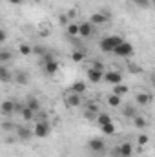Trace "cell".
<instances>
[{
	"label": "cell",
	"instance_id": "obj_6",
	"mask_svg": "<svg viewBox=\"0 0 155 157\" xmlns=\"http://www.w3.org/2000/svg\"><path fill=\"white\" fill-rule=\"evenodd\" d=\"M86 77L89 82H93V84H99L100 80H104V71H100V70H95V68H88V71H86Z\"/></svg>",
	"mask_w": 155,
	"mask_h": 157
},
{
	"label": "cell",
	"instance_id": "obj_17",
	"mask_svg": "<svg viewBox=\"0 0 155 157\" xmlns=\"http://www.w3.org/2000/svg\"><path fill=\"white\" fill-rule=\"evenodd\" d=\"M100 132L104 133V135H113L117 132V126L113 124V122H108V124H102L100 126Z\"/></svg>",
	"mask_w": 155,
	"mask_h": 157
},
{
	"label": "cell",
	"instance_id": "obj_18",
	"mask_svg": "<svg viewBox=\"0 0 155 157\" xmlns=\"http://www.w3.org/2000/svg\"><path fill=\"white\" fill-rule=\"evenodd\" d=\"M26 106H28V108H31L35 113L40 112V108H42V106H40V102H39V99H35V97H29V99H28V102H26Z\"/></svg>",
	"mask_w": 155,
	"mask_h": 157
},
{
	"label": "cell",
	"instance_id": "obj_10",
	"mask_svg": "<svg viewBox=\"0 0 155 157\" xmlns=\"http://www.w3.org/2000/svg\"><path fill=\"white\" fill-rule=\"evenodd\" d=\"M91 33H93V24L89 20L78 24V35L80 37H91Z\"/></svg>",
	"mask_w": 155,
	"mask_h": 157
},
{
	"label": "cell",
	"instance_id": "obj_4",
	"mask_svg": "<svg viewBox=\"0 0 155 157\" xmlns=\"http://www.w3.org/2000/svg\"><path fill=\"white\" fill-rule=\"evenodd\" d=\"M88 146H89V150L95 152V154H100V152L106 150V143H104L102 137H95V139H91V141L88 143Z\"/></svg>",
	"mask_w": 155,
	"mask_h": 157
},
{
	"label": "cell",
	"instance_id": "obj_39",
	"mask_svg": "<svg viewBox=\"0 0 155 157\" xmlns=\"http://www.w3.org/2000/svg\"><path fill=\"white\" fill-rule=\"evenodd\" d=\"M9 2L15 4V6H20V4H22V0H9Z\"/></svg>",
	"mask_w": 155,
	"mask_h": 157
},
{
	"label": "cell",
	"instance_id": "obj_32",
	"mask_svg": "<svg viewBox=\"0 0 155 157\" xmlns=\"http://www.w3.org/2000/svg\"><path fill=\"white\" fill-rule=\"evenodd\" d=\"M33 53H37V55H40V57H44V55L47 53V49L42 48V46H35V48H33Z\"/></svg>",
	"mask_w": 155,
	"mask_h": 157
},
{
	"label": "cell",
	"instance_id": "obj_1",
	"mask_svg": "<svg viewBox=\"0 0 155 157\" xmlns=\"http://www.w3.org/2000/svg\"><path fill=\"white\" fill-rule=\"evenodd\" d=\"M124 40L120 35H108V37H104V39L100 40V49L104 51V53H113L117 49V46H120Z\"/></svg>",
	"mask_w": 155,
	"mask_h": 157
},
{
	"label": "cell",
	"instance_id": "obj_21",
	"mask_svg": "<svg viewBox=\"0 0 155 157\" xmlns=\"http://www.w3.org/2000/svg\"><path fill=\"white\" fill-rule=\"evenodd\" d=\"M18 53H20L22 57H29V55L33 53V48H31L29 44H20V46H18Z\"/></svg>",
	"mask_w": 155,
	"mask_h": 157
},
{
	"label": "cell",
	"instance_id": "obj_13",
	"mask_svg": "<svg viewBox=\"0 0 155 157\" xmlns=\"http://www.w3.org/2000/svg\"><path fill=\"white\" fill-rule=\"evenodd\" d=\"M33 135V130H29V128H26V126H17V137H20V139H29Z\"/></svg>",
	"mask_w": 155,
	"mask_h": 157
},
{
	"label": "cell",
	"instance_id": "obj_2",
	"mask_svg": "<svg viewBox=\"0 0 155 157\" xmlns=\"http://www.w3.org/2000/svg\"><path fill=\"white\" fill-rule=\"evenodd\" d=\"M49 132H51V126H49V122L47 121H39V122H35V126H33V135L35 137H39V139H46L47 135H49Z\"/></svg>",
	"mask_w": 155,
	"mask_h": 157
},
{
	"label": "cell",
	"instance_id": "obj_31",
	"mask_svg": "<svg viewBox=\"0 0 155 157\" xmlns=\"http://www.w3.org/2000/svg\"><path fill=\"white\" fill-rule=\"evenodd\" d=\"M148 141H150V137H148L146 133H141V135L137 137V143H139L141 146H144V144H148Z\"/></svg>",
	"mask_w": 155,
	"mask_h": 157
},
{
	"label": "cell",
	"instance_id": "obj_5",
	"mask_svg": "<svg viewBox=\"0 0 155 157\" xmlns=\"http://www.w3.org/2000/svg\"><path fill=\"white\" fill-rule=\"evenodd\" d=\"M64 102L68 108H78L80 106V95L78 93H73V91H68L64 95Z\"/></svg>",
	"mask_w": 155,
	"mask_h": 157
},
{
	"label": "cell",
	"instance_id": "obj_15",
	"mask_svg": "<svg viewBox=\"0 0 155 157\" xmlns=\"http://www.w3.org/2000/svg\"><path fill=\"white\" fill-rule=\"evenodd\" d=\"M70 91L82 95V93L86 91V82H82V80H77V82H73V84H71V88H70Z\"/></svg>",
	"mask_w": 155,
	"mask_h": 157
},
{
	"label": "cell",
	"instance_id": "obj_37",
	"mask_svg": "<svg viewBox=\"0 0 155 157\" xmlns=\"http://www.w3.org/2000/svg\"><path fill=\"white\" fill-rule=\"evenodd\" d=\"M91 68H95V70H100V71H104V64H100V62H93V66Z\"/></svg>",
	"mask_w": 155,
	"mask_h": 157
},
{
	"label": "cell",
	"instance_id": "obj_14",
	"mask_svg": "<svg viewBox=\"0 0 155 157\" xmlns=\"http://www.w3.org/2000/svg\"><path fill=\"white\" fill-rule=\"evenodd\" d=\"M120 146V157H131L133 155V146H131V143H122V144H119Z\"/></svg>",
	"mask_w": 155,
	"mask_h": 157
},
{
	"label": "cell",
	"instance_id": "obj_29",
	"mask_svg": "<svg viewBox=\"0 0 155 157\" xmlns=\"http://www.w3.org/2000/svg\"><path fill=\"white\" fill-rule=\"evenodd\" d=\"M71 60H73V62H82V60H84V53H82V51H73V53H71Z\"/></svg>",
	"mask_w": 155,
	"mask_h": 157
},
{
	"label": "cell",
	"instance_id": "obj_26",
	"mask_svg": "<svg viewBox=\"0 0 155 157\" xmlns=\"http://www.w3.org/2000/svg\"><path fill=\"white\" fill-rule=\"evenodd\" d=\"M97 122H99V126H102V124H108V122H113V121H112V117H110L108 113H102V112H100V113L97 115Z\"/></svg>",
	"mask_w": 155,
	"mask_h": 157
},
{
	"label": "cell",
	"instance_id": "obj_8",
	"mask_svg": "<svg viewBox=\"0 0 155 157\" xmlns=\"http://www.w3.org/2000/svg\"><path fill=\"white\" fill-rule=\"evenodd\" d=\"M0 112L2 115H11V113H17V102L15 101H4L2 106H0Z\"/></svg>",
	"mask_w": 155,
	"mask_h": 157
},
{
	"label": "cell",
	"instance_id": "obj_23",
	"mask_svg": "<svg viewBox=\"0 0 155 157\" xmlns=\"http://www.w3.org/2000/svg\"><path fill=\"white\" fill-rule=\"evenodd\" d=\"M133 124H135V128H139V130H144L146 126H148V121H146V117H137L133 119Z\"/></svg>",
	"mask_w": 155,
	"mask_h": 157
},
{
	"label": "cell",
	"instance_id": "obj_33",
	"mask_svg": "<svg viewBox=\"0 0 155 157\" xmlns=\"http://www.w3.org/2000/svg\"><path fill=\"white\" fill-rule=\"evenodd\" d=\"M2 128H4L6 132H9V130H17V128H15V124H13L11 121H6V122L2 124Z\"/></svg>",
	"mask_w": 155,
	"mask_h": 157
},
{
	"label": "cell",
	"instance_id": "obj_25",
	"mask_svg": "<svg viewBox=\"0 0 155 157\" xmlns=\"http://www.w3.org/2000/svg\"><path fill=\"white\" fill-rule=\"evenodd\" d=\"M0 78H2V82H9V80H11V73L7 71L6 64H2V66H0Z\"/></svg>",
	"mask_w": 155,
	"mask_h": 157
},
{
	"label": "cell",
	"instance_id": "obj_24",
	"mask_svg": "<svg viewBox=\"0 0 155 157\" xmlns=\"http://www.w3.org/2000/svg\"><path fill=\"white\" fill-rule=\"evenodd\" d=\"M112 93H115V95H119V97H122V95L128 93V86H124V84H117V86H113V91H112Z\"/></svg>",
	"mask_w": 155,
	"mask_h": 157
},
{
	"label": "cell",
	"instance_id": "obj_35",
	"mask_svg": "<svg viewBox=\"0 0 155 157\" xmlns=\"http://www.w3.org/2000/svg\"><path fill=\"white\" fill-rule=\"evenodd\" d=\"M137 4H139V7H148V4H150V0H135Z\"/></svg>",
	"mask_w": 155,
	"mask_h": 157
},
{
	"label": "cell",
	"instance_id": "obj_11",
	"mask_svg": "<svg viewBox=\"0 0 155 157\" xmlns=\"http://www.w3.org/2000/svg\"><path fill=\"white\" fill-rule=\"evenodd\" d=\"M89 22H91L93 26H100V24L108 22V15H106V13H93V15L89 17Z\"/></svg>",
	"mask_w": 155,
	"mask_h": 157
},
{
	"label": "cell",
	"instance_id": "obj_40",
	"mask_svg": "<svg viewBox=\"0 0 155 157\" xmlns=\"http://www.w3.org/2000/svg\"><path fill=\"white\" fill-rule=\"evenodd\" d=\"M150 80H152V84H153V86H155V71H153V73H152V75H150Z\"/></svg>",
	"mask_w": 155,
	"mask_h": 157
},
{
	"label": "cell",
	"instance_id": "obj_27",
	"mask_svg": "<svg viewBox=\"0 0 155 157\" xmlns=\"http://www.w3.org/2000/svg\"><path fill=\"white\" fill-rule=\"evenodd\" d=\"M122 113H124V117H128V119H135L137 117V110H135L133 106H126V108L122 110Z\"/></svg>",
	"mask_w": 155,
	"mask_h": 157
},
{
	"label": "cell",
	"instance_id": "obj_36",
	"mask_svg": "<svg viewBox=\"0 0 155 157\" xmlns=\"http://www.w3.org/2000/svg\"><path fill=\"white\" fill-rule=\"evenodd\" d=\"M6 39H7V33H6V29H0V42L4 44V42H6Z\"/></svg>",
	"mask_w": 155,
	"mask_h": 157
},
{
	"label": "cell",
	"instance_id": "obj_22",
	"mask_svg": "<svg viewBox=\"0 0 155 157\" xmlns=\"http://www.w3.org/2000/svg\"><path fill=\"white\" fill-rule=\"evenodd\" d=\"M108 104H110L112 108H119V106H120V97L115 95V93H110V95H108Z\"/></svg>",
	"mask_w": 155,
	"mask_h": 157
},
{
	"label": "cell",
	"instance_id": "obj_34",
	"mask_svg": "<svg viewBox=\"0 0 155 157\" xmlns=\"http://www.w3.org/2000/svg\"><path fill=\"white\" fill-rule=\"evenodd\" d=\"M59 22H60V24H64V26H68L71 20H70V17H68V15H60V17H59Z\"/></svg>",
	"mask_w": 155,
	"mask_h": 157
},
{
	"label": "cell",
	"instance_id": "obj_41",
	"mask_svg": "<svg viewBox=\"0 0 155 157\" xmlns=\"http://www.w3.org/2000/svg\"><path fill=\"white\" fill-rule=\"evenodd\" d=\"M150 2H152V4H155V0H150Z\"/></svg>",
	"mask_w": 155,
	"mask_h": 157
},
{
	"label": "cell",
	"instance_id": "obj_30",
	"mask_svg": "<svg viewBox=\"0 0 155 157\" xmlns=\"http://www.w3.org/2000/svg\"><path fill=\"white\" fill-rule=\"evenodd\" d=\"M11 59V55H9V51H6V49H2L0 51V64H6L7 60Z\"/></svg>",
	"mask_w": 155,
	"mask_h": 157
},
{
	"label": "cell",
	"instance_id": "obj_3",
	"mask_svg": "<svg viewBox=\"0 0 155 157\" xmlns=\"http://www.w3.org/2000/svg\"><path fill=\"white\" fill-rule=\"evenodd\" d=\"M113 53H115L117 57H122V59L131 57V55H133V46H131L130 42H122L120 46H117V49Z\"/></svg>",
	"mask_w": 155,
	"mask_h": 157
},
{
	"label": "cell",
	"instance_id": "obj_28",
	"mask_svg": "<svg viewBox=\"0 0 155 157\" xmlns=\"http://www.w3.org/2000/svg\"><path fill=\"white\" fill-rule=\"evenodd\" d=\"M66 31H68V35H71V37L78 35V24H75V22H70V24L66 26Z\"/></svg>",
	"mask_w": 155,
	"mask_h": 157
},
{
	"label": "cell",
	"instance_id": "obj_20",
	"mask_svg": "<svg viewBox=\"0 0 155 157\" xmlns=\"http://www.w3.org/2000/svg\"><path fill=\"white\" fill-rule=\"evenodd\" d=\"M20 115H22V119H24L26 122H29V121H33V117H35V112H33L31 108H28V106H24V110L20 112Z\"/></svg>",
	"mask_w": 155,
	"mask_h": 157
},
{
	"label": "cell",
	"instance_id": "obj_12",
	"mask_svg": "<svg viewBox=\"0 0 155 157\" xmlns=\"http://www.w3.org/2000/svg\"><path fill=\"white\" fill-rule=\"evenodd\" d=\"M59 66H60V64H59V60H55V59H53V60L46 62L42 68H44V71H46L47 75H55V73L59 71Z\"/></svg>",
	"mask_w": 155,
	"mask_h": 157
},
{
	"label": "cell",
	"instance_id": "obj_16",
	"mask_svg": "<svg viewBox=\"0 0 155 157\" xmlns=\"http://www.w3.org/2000/svg\"><path fill=\"white\" fill-rule=\"evenodd\" d=\"M15 82H18V84L24 86V84L29 82V75H28L26 71H17V73H15Z\"/></svg>",
	"mask_w": 155,
	"mask_h": 157
},
{
	"label": "cell",
	"instance_id": "obj_19",
	"mask_svg": "<svg viewBox=\"0 0 155 157\" xmlns=\"http://www.w3.org/2000/svg\"><path fill=\"white\" fill-rule=\"evenodd\" d=\"M86 108H88V110H86V112H84V115H86V117H93V115H95V113H97V115H99V113H100V112H99V106H97V104H95V102H91V104H88V106H86Z\"/></svg>",
	"mask_w": 155,
	"mask_h": 157
},
{
	"label": "cell",
	"instance_id": "obj_7",
	"mask_svg": "<svg viewBox=\"0 0 155 157\" xmlns=\"http://www.w3.org/2000/svg\"><path fill=\"white\" fill-rule=\"evenodd\" d=\"M104 80L110 82L112 86L122 84V73H120V71H106V73H104Z\"/></svg>",
	"mask_w": 155,
	"mask_h": 157
},
{
	"label": "cell",
	"instance_id": "obj_9",
	"mask_svg": "<svg viewBox=\"0 0 155 157\" xmlns=\"http://www.w3.org/2000/svg\"><path fill=\"white\" fill-rule=\"evenodd\" d=\"M153 101V97H152V93H146V91H141V93H137L135 95V102L139 104V106H148L150 102Z\"/></svg>",
	"mask_w": 155,
	"mask_h": 157
},
{
	"label": "cell",
	"instance_id": "obj_38",
	"mask_svg": "<svg viewBox=\"0 0 155 157\" xmlns=\"http://www.w3.org/2000/svg\"><path fill=\"white\" fill-rule=\"evenodd\" d=\"M130 71H133V73H139V71H141V70H139V68H137V66H131V64H130Z\"/></svg>",
	"mask_w": 155,
	"mask_h": 157
}]
</instances>
